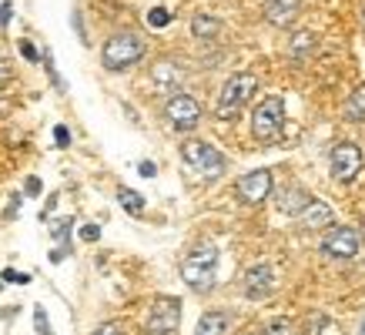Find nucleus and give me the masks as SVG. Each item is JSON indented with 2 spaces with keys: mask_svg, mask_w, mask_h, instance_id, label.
Here are the masks:
<instances>
[{
  "mask_svg": "<svg viewBox=\"0 0 365 335\" xmlns=\"http://www.w3.org/2000/svg\"><path fill=\"white\" fill-rule=\"evenodd\" d=\"M81 238H84V242H98L101 228H98V225H84V228H81Z\"/></svg>",
  "mask_w": 365,
  "mask_h": 335,
  "instance_id": "nucleus-28",
  "label": "nucleus"
},
{
  "mask_svg": "<svg viewBox=\"0 0 365 335\" xmlns=\"http://www.w3.org/2000/svg\"><path fill=\"white\" fill-rule=\"evenodd\" d=\"M178 322H181V302L175 295H158L151 302V312H148V335H175Z\"/></svg>",
  "mask_w": 365,
  "mask_h": 335,
  "instance_id": "nucleus-6",
  "label": "nucleus"
},
{
  "mask_svg": "<svg viewBox=\"0 0 365 335\" xmlns=\"http://www.w3.org/2000/svg\"><path fill=\"white\" fill-rule=\"evenodd\" d=\"M191 31L198 34V37H215V34L222 31V21L211 17V14H198V17L191 21Z\"/></svg>",
  "mask_w": 365,
  "mask_h": 335,
  "instance_id": "nucleus-19",
  "label": "nucleus"
},
{
  "mask_svg": "<svg viewBox=\"0 0 365 335\" xmlns=\"http://www.w3.org/2000/svg\"><path fill=\"white\" fill-rule=\"evenodd\" d=\"M362 232H365V218H362Z\"/></svg>",
  "mask_w": 365,
  "mask_h": 335,
  "instance_id": "nucleus-34",
  "label": "nucleus"
},
{
  "mask_svg": "<svg viewBox=\"0 0 365 335\" xmlns=\"http://www.w3.org/2000/svg\"><path fill=\"white\" fill-rule=\"evenodd\" d=\"M181 78H185V74H181V67L171 64V61H161V64H155V81H158V84L171 88V84H178Z\"/></svg>",
  "mask_w": 365,
  "mask_h": 335,
  "instance_id": "nucleus-18",
  "label": "nucleus"
},
{
  "mask_svg": "<svg viewBox=\"0 0 365 335\" xmlns=\"http://www.w3.org/2000/svg\"><path fill=\"white\" fill-rule=\"evenodd\" d=\"M309 191H302V188H282L278 191V198H275V205H278V212H285V215H302V208L309 205Z\"/></svg>",
  "mask_w": 365,
  "mask_h": 335,
  "instance_id": "nucleus-13",
  "label": "nucleus"
},
{
  "mask_svg": "<svg viewBox=\"0 0 365 335\" xmlns=\"http://www.w3.org/2000/svg\"><path fill=\"white\" fill-rule=\"evenodd\" d=\"M17 208H21V198H11V208H7V218H17Z\"/></svg>",
  "mask_w": 365,
  "mask_h": 335,
  "instance_id": "nucleus-32",
  "label": "nucleus"
},
{
  "mask_svg": "<svg viewBox=\"0 0 365 335\" xmlns=\"http://www.w3.org/2000/svg\"><path fill=\"white\" fill-rule=\"evenodd\" d=\"M0 282H17V285H27V282H31V275H24V272H14V268H7Z\"/></svg>",
  "mask_w": 365,
  "mask_h": 335,
  "instance_id": "nucleus-24",
  "label": "nucleus"
},
{
  "mask_svg": "<svg viewBox=\"0 0 365 335\" xmlns=\"http://www.w3.org/2000/svg\"><path fill=\"white\" fill-rule=\"evenodd\" d=\"M138 171H141L144 178H155V175H158V168L151 165V161H141V165H138Z\"/></svg>",
  "mask_w": 365,
  "mask_h": 335,
  "instance_id": "nucleus-29",
  "label": "nucleus"
},
{
  "mask_svg": "<svg viewBox=\"0 0 365 335\" xmlns=\"http://www.w3.org/2000/svg\"><path fill=\"white\" fill-rule=\"evenodd\" d=\"M11 14H14L11 4H4V7H0V27H4V24H11Z\"/></svg>",
  "mask_w": 365,
  "mask_h": 335,
  "instance_id": "nucleus-30",
  "label": "nucleus"
},
{
  "mask_svg": "<svg viewBox=\"0 0 365 335\" xmlns=\"http://www.w3.org/2000/svg\"><path fill=\"white\" fill-rule=\"evenodd\" d=\"M181 155H185V165L195 168L205 178H218L225 171V155L215 145H208V141H185Z\"/></svg>",
  "mask_w": 365,
  "mask_h": 335,
  "instance_id": "nucleus-5",
  "label": "nucleus"
},
{
  "mask_svg": "<svg viewBox=\"0 0 365 335\" xmlns=\"http://www.w3.org/2000/svg\"><path fill=\"white\" fill-rule=\"evenodd\" d=\"M275 279L278 275H275V265H272V262H255L242 275V289L252 302H262L275 292Z\"/></svg>",
  "mask_w": 365,
  "mask_h": 335,
  "instance_id": "nucleus-8",
  "label": "nucleus"
},
{
  "mask_svg": "<svg viewBox=\"0 0 365 335\" xmlns=\"http://www.w3.org/2000/svg\"><path fill=\"white\" fill-rule=\"evenodd\" d=\"M359 335H365V325H362V329H359Z\"/></svg>",
  "mask_w": 365,
  "mask_h": 335,
  "instance_id": "nucleus-33",
  "label": "nucleus"
},
{
  "mask_svg": "<svg viewBox=\"0 0 365 335\" xmlns=\"http://www.w3.org/2000/svg\"><path fill=\"white\" fill-rule=\"evenodd\" d=\"M302 222L309 225V228H319V225H329V222H332V208H329L325 201H309V205L302 208Z\"/></svg>",
  "mask_w": 365,
  "mask_h": 335,
  "instance_id": "nucleus-15",
  "label": "nucleus"
},
{
  "mask_svg": "<svg viewBox=\"0 0 365 335\" xmlns=\"http://www.w3.org/2000/svg\"><path fill=\"white\" fill-rule=\"evenodd\" d=\"M282 124H285V100L282 98H265L252 114V134L258 141H275L282 134Z\"/></svg>",
  "mask_w": 365,
  "mask_h": 335,
  "instance_id": "nucleus-4",
  "label": "nucleus"
},
{
  "mask_svg": "<svg viewBox=\"0 0 365 335\" xmlns=\"http://www.w3.org/2000/svg\"><path fill=\"white\" fill-rule=\"evenodd\" d=\"M299 11H302V0H268L265 4V17L275 27H292Z\"/></svg>",
  "mask_w": 365,
  "mask_h": 335,
  "instance_id": "nucleus-12",
  "label": "nucleus"
},
{
  "mask_svg": "<svg viewBox=\"0 0 365 335\" xmlns=\"http://www.w3.org/2000/svg\"><path fill=\"white\" fill-rule=\"evenodd\" d=\"M275 181H272V171L268 168H258V171H248L242 181H238V198L245 205H262V201L272 195Z\"/></svg>",
  "mask_w": 365,
  "mask_h": 335,
  "instance_id": "nucleus-11",
  "label": "nucleus"
},
{
  "mask_svg": "<svg viewBox=\"0 0 365 335\" xmlns=\"http://www.w3.org/2000/svg\"><path fill=\"white\" fill-rule=\"evenodd\" d=\"M265 335H288V322H275L272 329H268Z\"/></svg>",
  "mask_w": 365,
  "mask_h": 335,
  "instance_id": "nucleus-31",
  "label": "nucleus"
},
{
  "mask_svg": "<svg viewBox=\"0 0 365 335\" xmlns=\"http://www.w3.org/2000/svg\"><path fill=\"white\" fill-rule=\"evenodd\" d=\"M44 191V185H41V178H27V185H24V195H31V198H37Z\"/></svg>",
  "mask_w": 365,
  "mask_h": 335,
  "instance_id": "nucleus-26",
  "label": "nucleus"
},
{
  "mask_svg": "<svg viewBox=\"0 0 365 335\" xmlns=\"http://www.w3.org/2000/svg\"><path fill=\"white\" fill-rule=\"evenodd\" d=\"M144 51L148 47H144V41L138 34L121 31V34H114V37H108V44L101 47V64L108 67V71H128V67H134L141 61Z\"/></svg>",
  "mask_w": 365,
  "mask_h": 335,
  "instance_id": "nucleus-2",
  "label": "nucleus"
},
{
  "mask_svg": "<svg viewBox=\"0 0 365 335\" xmlns=\"http://www.w3.org/2000/svg\"><path fill=\"white\" fill-rule=\"evenodd\" d=\"M54 141H57V145H61V148H67V145H71V131H67L64 124H57V128H54Z\"/></svg>",
  "mask_w": 365,
  "mask_h": 335,
  "instance_id": "nucleus-27",
  "label": "nucleus"
},
{
  "mask_svg": "<svg viewBox=\"0 0 365 335\" xmlns=\"http://www.w3.org/2000/svg\"><path fill=\"white\" fill-rule=\"evenodd\" d=\"M345 118H349V121H365V84L349 94V100H345Z\"/></svg>",
  "mask_w": 365,
  "mask_h": 335,
  "instance_id": "nucleus-17",
  "label": "nucleus"
},
{
  "mask_svg": "<svg viewBox=\"0 0 365 335\" xmlns=\"http://www.w3.org/2000/svg\"><path fill=\"white\" fill-rule=\"evenodd\" d=\"M34 329H37L41 335H54V329H51V322H47V312L41 309V305L34 309Z\"/></svg>",
  "mask_w": 365,
  "mask_h": 335,
  "instance_id": "nucleus-22",
  "label": "nucleus"
},
{
  "mask_svg": "<svg viewBox=\"0 0 365 335\" xmlns=\"http://www.w3.org/2000/svg\"><path fill=\"white\" fill-rule=\"evenodd\" d=\"M322 255H329V258H355L359 255V232L345 228V225L329 228V232L322 234Z\"/></svg>",
  "mask_w": 365,
  "mask_h": 335,
  "instance_id": "nucleus-9",
  "label": "nucleus"
},
{
  "mask_svg": "<svg viewBox=\"0 0 365 335\" xmlns=\"http://www.w3.org/2000/svg\"><path fill=\"white\" fill-rule=\"evenodd\" d=\"M118 201H121V208L128 215H141L144 212V198L131 188H118Z\"/></svg>",
  "mask_w": 365,
  "mask_h": 335,
  "instance_id": "nucleus-20",
  "label": "nucleus"
},
{
  "mask_svg": "<svg viewBox=\"0 0 365 335\" xmlns=\"http://www.w3.org/2000/svg\"><path fill=\"white\" fill-rule=\"evenodd\" d=\"M165 118L175 131H191L201 121V104L191 94H171L165 100Z\"/></svg>",
  "mask_w": 365,
  "mask_h": 335,
  "instance_id": "nucleus-7",
  "label": "nucleus"
},
{
  "mask_svg": "<svg viewBox=\"0 0 365 335\" xmlns=\"http://www.w3.org/2000/svg\"><path fill=\"white\" fill-rule=\"evenodd\" d=\"M91 335H124V332H121V325H118V322H104L101 329H94Z\"/></svg>",
  "mask_w": 365,
  "mask_h": 335,
  "instance_id": "nucleus-25",
  "label": "nucleus"
},
{
  "mask_svg": "<svg viewBox=\"0 0 365 335\" xmlns=\"http://www.w3.org/2000/svg\"><path fill=\"white\" fill-rule=\"evenodd\" d=\"M218 248L215 245H201L195 248L185 262H181V279L188 282L195 292H211L215 289V282H218Z\"/></svg>",
  "mask_w": 365,
  "mask_h": 335,
  "instance_id": "nucleus-1",
  "label": "nucleus"
},
{
  "mask_svg": "<svg viewBox=\"0 0 365 335\" xmlns=\"http://www.w3.org/2000/svg\"><path fill=\"white\" fill-rule=\"evenodd\" d=\"M148 24H151L155 31H161V27H168V24H171V14H168L165 7H155V11H148Z\"/></svg>",
  "mask_w": 365,
  "mask_h": 335,
  "instance_id": "nucleus-21",
  "label": "nucleus"
},
{
  "mask_svg": "<svg viewBox=\"0 0 365 335\" xmlns=\"http://www.w3.org/2000/svg\"><path fill=\"white\" fill-rule=\"evenodd\" d=\"M312 54H315V34L299 31L292 37V57H295V61H305V57H312Z\"/></svg>",
  "mask_w": 365,
  "mask_h": 335,
  "instance_id": "nucleus-16",
  "label": "nucleus"
},
{
  "mask_svg": "<svg viewBox=\"0 0 365 335\" xmlns=\"http://www.w3.org/2000/svg\"><path fill=\"white\" fill-rule=\"evenodd\" d=\"M228 325H232V315L228 312H205L198 329H195V335H225Z\"/></svg>",
  "mask_w": 365,
  "mask_h": 335,
  "instance_id": "nucleus-14",
  "label": "nucleus"
},
{
  "mask_svg": "<svg viewBox=\"0 0 365 335\" xmlns=\"http://www.w3.org/2000/svg\"><path fill=\"white\" fill-rule=\"evenodd\" d=\"M17 47H21V54L27 57L31 64H34V61H41V51H37V47L31 44V41H21V44H17Z\"/></svg>",
  "mask_w": 365,
  "mask_h": 335,
  "instance_id": "nucleus-23",
  "label": "nucleus"
},
{
  "mask_svg": "<svg viewBox=\"0 0 365 335\" xmlns=\"http://www.w3.org/2000/svg\"><path fill=\"white\" fill-rule=\"evenodd\" d=\"M255 91H258V78H255V74H232V78L225 81L218 100H215V114L232 121L235 114L255 98Z\"/></svg>",
  "mask_w": 365,
  "mask_h": 335,
  "instance_id": "nucleus-3",
  "label": "nucleus"
},
{
  "mask_svg": "<svg viewBox=\"0 0 365 335\" xmlns=\"http://www.w3.org/2000/svg\"><path fill=\"white\" fill-rule=\"evenodd\" d=\"M359 171H362V148L352 145V141L335 145L332 148V178L335 181H352Z\"/></svg>",
  "mask_w": 365,
  "mask_h": 335,
  "instance_id": "nucleus-10",
  "label": "nucleus"
}]
</instances>
